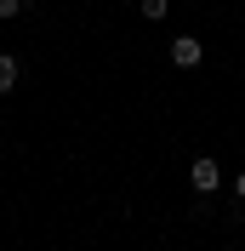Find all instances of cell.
I'll list each match as a JSON object with an SVG mask.
<instances>
[{
  "label": "cell",
  "mask_w": 245,
  "mask_h": 251,
  "mask_svg": "<svg viewBox=\"0 0 245 251\" xmlns=\"http://www.w3.org/2000/svg\"><path fill=\"white\" fill-rule=\"evenodd\" d=\"M199 57H205V51H199L194 34H177V40H171V63H177V69H194Z\"/></svg>",
  "instance_id": "obj_1"
},
{
  "label": "cell",
  "mask_w": 245,
  "mask_h": 251,
  "mask_svg": "<svg viewBox=\"0 0 245 251\" xmlns=\"http://www.w3.org/2000/svg\"><path fill=\"white\" fill-rule=\"evenodd\" d=\"M217 183H222V172H217V160H194V188H199V194H211Z\"/></svg>",
  "instance_id": "obj_2"
},
{
  "label": "cell",
  "mask_w": 245,
  "mask_h": 251,
  "mask_svg": "<svg viewBox=\"0 0 245 251\" xmlns=\"http://www.w3.org/2000/svg\"><path fill=\"white\" fill-rule=\"evenodd\" d=\"M17 86V57H6V51H0V97L12 92Z\"/></svg>",
  "instance_id": "obj_3"
},
{
  "label": "cell",
  "mask_w": 245,
  "mask_h": 251,
  "mask_svg": "<svg viewBox=\"0 0 245 251\" xmlns=\"http://www.w3.org/2000/svg\"><path fill=\"white\" fill-rule=\"evenodd\" d=\"M143 17H148V23H160V17H166V0H143Z\"/></svg>",
  "instance_id": "obj_4"
},
{
  "label": "cell",
  "mask_w": 245,
  "mask_h": 251,
  "mask_svg": "<svg viewBox=\"0 0 245 251\" xmlns=\"http://www.w3.org/2000/svg\"><path fill=\"white\" fill-rule=\"evenodd\" d=\"M23 12V0H0V17H17Z\"/></svg>",
  "instance_id": "obj_5"
},
{
  "label": "cell",
  "mask_w": 245,
  "mask_h": 251,
  "mask_svg": "<svg viewBox=\"0 0 245 251\" xmlns=\"http://www.w3.org/2000/svg\"><path fill=\"white\" fill-rule=\"evenodd\" d=\"M234 194H240V200H245V172H240V183H234Z\"/></svg>",
  "instance_id": "obj_6"
}]
</instances>
